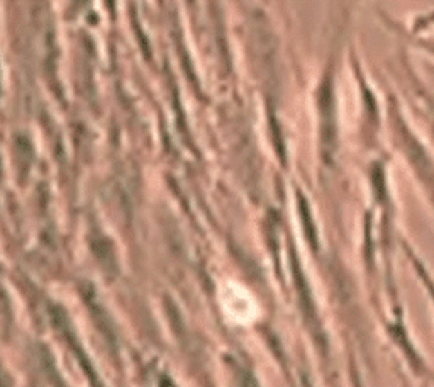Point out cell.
I'll return each instance as SVG.
<instances>
[{
	"label": "cell",
	"instance_id": "obj_1",
	"mask_svg": "<svg viewBox=\"0 0 434 387\" xmlns=\"http://www.w3.org/2000/svg\"><path fill=\"white\" fill-rule=\"evenodd\" d=\"M217 296H219V306L224 318L233 325L248 326L260 314V307L253 294L239 282H223Z\"/></svg>",
	"mask_w": 434,
	"mask_h": 387
}]
</instances>
